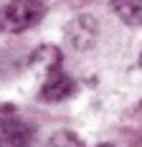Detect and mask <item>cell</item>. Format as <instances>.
<instances>
[{"label":"cell","mask_w":142,"mask_h":147,"mask_svg":"<svg viewBox=\"0 0 142 147\" xmlns=\"http://www.w3.org/2000/svg\"><path fill=\"white\" fill-rule=\"evenodd\" d=\"M140 63H142V56H140Z\"/></svg>","instance_id":"cell-10"},{"label":"cell","mask_w":142,"mask_h":147,"mask_svg":"<svg viewBox=\"0 0 142 147\" xmlns=\"http://www.w3.org/2000/svg\"><path fill=\"white\" fill-rule=\"evenodd\" d=\"M99 147H114V145H99Z\"/></svg>","instance_id":"cell-9"},{"label":"cell","mask_w":142,"mask_h":147,"mask_svg":"<svg viewBox=\"0 0 142 147\" xmlns=\"http://www.w3.org/2000/svg\"><path fill=\"white\" fill-rule=\"evenodd\" d=\"M46 147H84V142H81L74 132H66V129H64V132L53 134V137L48 140V145H46Z\"/></svg>","instance_id":"cell-7"},{"label":"cell","mask_w":142,"mask_h":147,"mask_svg":"<svg viewBox=\"0 0 142 147\" xmlns=\"http://www.w3.org/2000/svg\"><path fill=\"white\" fill-rule=\"evenodd\" d=\"M114 15L132 28L142 26V0H112Z\"/></svg>","instance_id":"cell-6"},{"label":"cell","mask_w":142,"mask_h":147,"mask_svg":"<svg viewBox=\"0 0 142 147\" xmlns=\"http://www.w3.org/2000/svg\"><path fill=\"white\" fill-rule=\"evenodd\" d=\"M97 41V20L91 15H76L66 26V43L74 51H89Z\"/></svg>","instance_id":"cell-3"},{"label":"cell","mask_w":142,"mask_h":147,"mask_svg":"<svg viewBox=\"0 0 142 147\" xmlns=\"http://www.w3.org/2000/svg\"><path fill=\"white\" fill-rule=\"evenodd\" d=\"M30 66L33 69H41V71H53V69H61V51L56 46L46 43V46H38L30 56Z\"/></svg>","instance_id":"cell-5"},{"label":"cell","mask_w":142,"mask_h":147,"mask_svg":"<svg viewBox=\"0 0 142 147\" xmlns=\"http://www.w3.org/2000/svg\"><path fill=\"white\" fill-rule=\"evenodd\" d=\"M132 147H142V134H137V137L132 140Z\"/></svg>","instance_id":"cell-8"},{"label":"cell","mask_w":142,"mask_h":147,"mask_svg":"<svg viewBox=\"0 0 142 147\" xmlns=\"http://www.w3.org/2000/svg\"><path fill=\"white\" fill-rule=\"evenodd\" d=\"M74 91H76V81L66 71L53 69V71L46 74V81L41 86V99L43 102H64V99H69Z\"/></svg>","instance_id":"cell-4"},{"label":"cell","mask_w":142,"mask_h":147,"mask_svg":"<svg viewBox=\"0 0 142 147\" xmlns=\"http://www.w3.org/2000/svg\"><path fill=\"white\" fill-rule=\"evenodd\" d=\"M30 142L33 127L13 104H0V147H28Z\"/></svg>","instance_id":"cell-2"},{"label":"cell","mask_w":142,"mask_h":147,"mask_svg":"<svg viewBox=\"0 0 142 147\" xmlns=\"http://www.w3.org/2000/svg\"><path fill=\"white\" fill-rule=\"evenodd\" d=\"M46 15L43 0H10L0 8V30L5 33H23L41 23Z\"/></svg>","instance_id":"cell-1"}]
</instances>
